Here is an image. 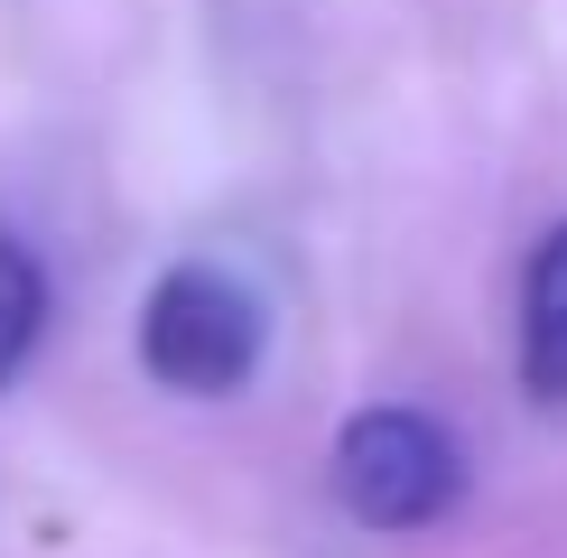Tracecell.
Here are the masks:
<instances>
[{
  "label": "cell",
  "instance_id": "obj_1",
  "mask_svg": "<svg viewBox=\"0 0 567 558\" xmlns=\"http://www.w3.org/2000/svg\"><path fill=\"white\" fill-rule=\"evenodd\" d=\"M140 363L150 382L186 391V401H224L261 363V298L224 261H177L140 298Z\"/></svg>",
  "mask_w": 567,
  "mask_h": 558
},
{
  "label": "cell",
  "instance_id": "obj_4",
  "mask_svg": "<svg viewBox=\"0 0 567 558\" xmlns=\"http://www.w3.org/2000/svg\"><path fill=\"white\" fill-rule=\"evenodd\" d=\"M38 326H47V279L38 261L0 232V382H10L19 363H29V344H38Z\"/></svg>",
  "mask_w": 567,
  "mask_h": 558
},
{
  "label": "cell",
  "instance_id": "obj_3",
  "mask_svg": "<svg viewBox=\"0 0 567 558\" xmlns=\"http://www.w3.org/2000/svg\"><path fill=\"white\" fill-rule=\"evenodd\" d=\"M522 382L539 401H567V224L522 270Z\"/></svg>",
  "mask_w": 567,
  "mask_h": 558
},
{
  "label": "cell",
  "instance_id": "obj_2",
  "mask_svg": "<svg viewBox=\"0 0 567 558\" xmlns=\"http://www.w3.org/2000/svg\"><path fill=\"white\" fill-rule=\"evenodd\" d=\"M465 494V447L429 410H363L336 428V503L363 530H429Z\"/></svg>",
  "mask_w": 567,
  "mask_h": 558
}]
</instances>
